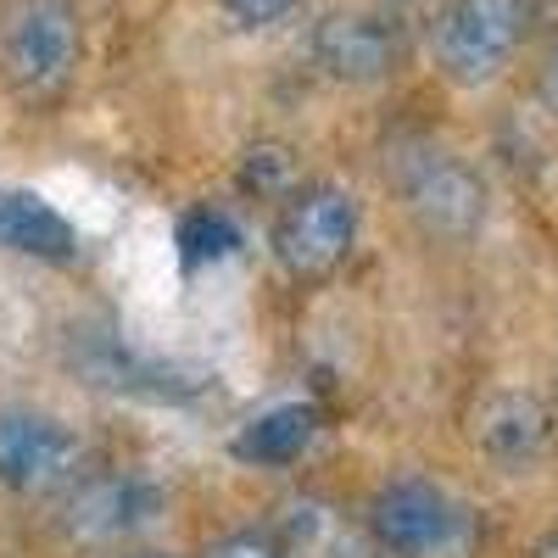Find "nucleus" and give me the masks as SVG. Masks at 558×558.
Instances as JSON below:
<instances>
[{
	"mask_svg": "<svg viewBox=\"0 0 558 558\" xmlns=\"http://www.w3.org/2000/svg\"><path fill=\"white\" fill-rule=\"evenodd\" d=\"M78 68L73 0H7L0 7V73L23 101H51Z\"/></svg>",
	"mask_w": 558,
	"mask_h": 558,
	"instance_id": "obj_1",
	"label": "nucleus"
},
{
	"mask_svg": "<svg viewBox=\"0 0 558 558\" xmlns=\"http://www.w3.org/2000/svg\"><path fill=\"white\" fill-rule=\"evenodd\" d=\"M391 184L402 207L441 241H470L486 223V184L458 151L436 140H408L391 151Z\"/></svg>",
	"mask_w": 558,
	"mask_h": 558,
	"instance_id": "obj_2",
	"label": "nucleus"
},
{
	"mask_svg": "<svg viewBox=\"0 0 558 558\" xmlns=\"http://www.w3.org/2000/svg\"><path fill=\"white\" fill-rule=\"evenodd\" d=\"M531 23L536 0H452L436 17V68L463 89H481L520 57Z\"/></svg>",
	"mask_w": 558,
	"mask_h": 558,
	"instance_id": "obj_3",
	"label": "nucleus"
},
{
	"mask_svg": "<svg viewBox=\"0 0 558 558\" xmlns=\"http://www.w3.org/2000/svg\"><path fill=\"white\" fill-rule=\"evenodd\" d=\"M368 536L386 558H458L470 547V508L436 481H386L368 502Z\"/></svg>",
	"mask_w": 558,
	"mask_h": 558,
	"instance_id": "obj_4",
	"label": "nucleus"
},
{
	"mask_svg": "<svg viewBox=\"0 0 558 558\" xmlns=\"http://www.w3.org/2000/svg\"><path fill=\"white\" fill-rule=\"evenodd\" d=\"M357 246V196L341 184H302L274 223V257L296 279H324Z\"/></svg>",
	"mask_w": 558,
	"mask_h": 558,
	"instance_id": "obj_5",
	"label": "nucleus"
},
{
	"mask_svg": "<svg viewBox=\"0 0 558 558\" xmlns=\"http://www.w3.org/2000/svg\"><path fill=\"white\" fill-rule=\"evenodd\" d=\"M84 475V441L57 413L0 408V486L17 497H57Z\"/></svg>",
	"mask_w": 558,
	"mask_h": 558,
	"instance_id": "obj_6",
	"label": "nucleus"
},
{
	"mask_svg": "<svg viewBox=\"0 0 558 558\" xmlns=\"http://www.w3.org/2000/svg\"><path fill=\"white\" fill-rule=\"evenodd\" d=\"M162 508H168L162 486H151L146 475H129V470L78 475L62 502V531L89 547H118L140 531H151L162 520Z\"/></svg>",
	"mask_w": 558,
	"mask_h": 558,
	"instance_id": "obj_7",
	"label": "nucleus"
},
{
	"mask_svg": "<svg viewBox=\"0 0 558 558\" xmlns=\"http://www.w3.org/2000/svg\"><path fill=\"white\" fill-rule=\"evenodd\" d=\"M313 62L336 84H380L402 62V28L386 12H330L313 28Z\"/></svg>",
	"mask_w": 558,
	"mask_h": 558,
	"instance_id": "obj_8",
	"label": "nucleus"
},
{
	"mask_svg": "<svg viewBox=\"0 0 558 558\" xmlns=\"http://www.w3.org/2000/svg\"><path fill=\"white\" fill-rule=\"evenodd\" d=\"M475 447L497 463V470H531L553 447V413L536 391L502 386L475 408Z\"/></svg>",
	"mask_w": 558,
	"mask_h": 558,
	"instance_id": "obj_9",
	"label": "nucleus"
},
{
	"mask_svg": "<svg viewBox=\"0 0 558 558\" xmlns=\"http://www.w3.org/2000/svg\"><path fill=\"white\" fill-rule=\"evenodd\" d=\"M73 363L96 386H112V391H129V397H151V402H179V397L196 391V380L184 375V368H162L151 357H140L112 330H73Z\"/></svg>",
	"mask_w": 558,
	"mask_h": 558,
	"instance_id": "obj_10",
	"label": "nucleus"
},
{
	"mask_svg": "<svg viewBox=\"0 0 558 558\" xmlns=\"http://www.w3.org/2000/svg\"><path fill=\"white\" fill-rule=\"evenodd\" d=\"M78 246L73 223L34 191L0 184V252H17L34 263H68Z\"/></svg>",
	"mask_w": 558,
	"mask_h": 558,
	"instance_id": "obj_11",
	"label": "nucleus"
},
{
	"mask_svg": "<svg viewBox=\"0 0 558 558\" xmlns=\"http://www.w3.org/2000/svg\"><path fill=\"white\" fill-rule=\"evenodd\" d=\"M313 436H318V413L307 402H279V408L257 413L235 436V458H246V463H291L313 447Z\"/></svg>",
	"mask_w": 558,
	"mask_h": 558,
	"instance_id": "obj_12",
	"label": "nucleus"
},
{
	"mask_svg": "<svg viewBox=\"0 0 558 558\" xmlns=\"http://www.w3.org/2000/svg\"><path fill=\"white\" fill-rule=\"evenodd\" d=\"M235 246H241V229H235V218L218 213V207H196L191 218L179 223V257L191 263V268L223 263Z\"/></svg>",
	"mask_w": 558,
	"mask_h": 558,
	"instance_id": "obj_13",
	"label": "nucleus"
},
{
	"mask_svg": "<svg viewBox=\"0 0 558 558\" xmlns=\"http://www.w3.org/2000/svg\"><path fill=\"white\" fill-rule=\"evenodd\" d=\"M218 7L241 28H279V23H291L302 12V0H218Z\"/></svg>",
	"mask_w": 558,
	"mask_h": 558,
	"instance_id": "obj_14",
	"label": "nucleus"
},
{
	"mask_svg": "<svg viewBox=\"0 0 558 558\" xmlns=\"http://www.w3.org/2000/svg\"><path fill=\"white\" fill-rule=\"evenodd\" d=\"M207 558H291L268 531H229L223 542L207 547Z\"/></svg>",
	"mask_w": 558,
	"mask_h": 558,
	"instance_id": "obj_15",
	"label": "nucleus"
},
{
	"mask_svg": "<svg viewBox=\"0 0 558 558\" xmlns=\"http://www.w3.org/2000/svg\"><path fill=\"white\" fill-rule=\"evenodd\" d=\"M286 173H291V157L279 151V146H257V151L246 157V184H257V191H274Z\"/></svg>",
	"mask_w": 558,
	"mask_h": 558,
	"instance_id": "obj_16",
	"label": "nucleus"
},
{
	"mask_svg": "<svg viewBox=\"0 0 558 558\" xmlns=\"http://www.w3.org/2000/svg\"><path fill=\"white\" fill-rule=\"evenodd\" d=\"M542 101L558 112V45H553V57H547V68H542Z\"/></svg>",
	"mask_w": 558,
	"mask_h": 558,
	"instance_id": "obj_17",
	"label": "nucleus"
},
{
	"mask_svg": "<svg viewBox=\"0 0 558 558\" xmlns=\"http://www.w3.org/2000/svg\"><path fill=\"white\" fill-rule=\"evenodd\" d=\"M531 558H558V531H553V536H542V542H536V553H531Z\"/></svg>",
	"mask_w": 558,
	"mask_h": 558,
	"instance_id": "obj_18",
	"label": "nucleus"
},
{
	"mask_svg": "<svg viewBox=\"0 0 558 558\" xmlns=\"http://www.w3.org/2000/svg\"><path fill=\"white\" fill-rule=\"evenodd\" d=\"M134 558H168V553H134Z\"/></svg>",
	"mask_w": 558,
	"mask_h": 558,
	"instance_id": "obj_19",
	"label": "nucleus"
},
{
	"mask_svg": "<svg viewBox=\"0 0 558 558\" xmlns=\"http://www.w3.org/2000/svg\"><path fill=\"white\" fill-rule=\"evenodd\" d=\"M391 7H402V0H391Z\"/></svg>",
	"mask_w": 558,
	"mask_h": 558,
	"instance_id": "obj_20",
	"label": "nucleus"
}]
</instances>
